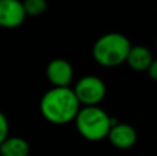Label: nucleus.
Wrapping results in <instances>:
<instances>
[{
  "instance_id": "obj_3",
  "label": "nucleus",
  "mask_w": 157,
  "mask_h": 156,
  "mask_svg": "<svg viewBox=\"0 0 157 156\" xmlns=\"http://www.w3.org/2000/svg\"><path fill=\"white\" fill-rule=\"evenodd\" d=\"M78 134L88 141H101L108 137L112 126L117 120L112 119L99 107L80 108L75 118Z\"/></svg>"
},
{
  "instance_id": "obj_11",
  "label": "nucleus",
  "mask_w": 157,
  "mask_h": 156,
  "mask_svg": "<svg viewBox=\"0 0 157 156\" xmlns=\"http://www.w3.org/2000/svg\"><path fill=\"white\" fill-rule=\"evenodd\" d=\"M10 133V124H8V119L6 118V115L0 111V145L4 142V140L8 137Z\"/></svg>"
},
{
  "instance_id": "obj_2",
  "label": "nucleus",
  "mask_w": 157,
  "mask_h": 156,
  "mask_svg": "<svg viewBox=\"0 0 157 156\" xmlns=\"http://www.w3.org/2000/svg\"><path fill=\"white\" fill-rule=\"evenodd\" d=\"M131 43L121 33H106L95 41L92 47V57L99 65L106 68L121 65L125 62L130 53Z\"/></svg>"
},
{
  "instance_id": "obj_12",
  "label": "nucleus",
  "mask_w": 157,
  "mask_h": 156,
  "mask_svg": "<svg viewBox=\"0 0 157 156\" xmlns=\"http://www.w3.org/2000/svg\"><path fill=\"white\" fill-rule=\"evenodd\" d=\"M147 75H149L150 79L156 80L157 82V60H153L152 64L149 65V68H147Z\"/></svg>"
},
{
  "instance_id": "obj_5",
  "label": "nucleus",
  "mask_w": 157,
  "mask_h": 156,
  "mask_svg": "<svg viewBox=\"0 0 157 156\" xmlns=\"http://www.w3.org/2000/svg\"><path fill=\"white\" fill-rule=\"evenodd\" d=\"M26 14L21 0H0V26L14 29L24 24Z\"/></svg>"
},
{
  "instance_id": "obj_10",
  "label": "nucleus",
  "mask_w": 157,
  "mask_h": 156,
  "mask_svg": "<svg viewBox=\"0 0 157 156\" xmlns=\"http://www.w3.org/2000/svg\"><path fill=\"white\" fill-rule=\"evenodd\" d=\"M22 6L26 17H39L47 10V0H24Z\"/></svg>"
},
{
  "instance_id": "obj_7",
  "label": "nucleus",
  "mask_w": 157,
  "mask_h": 156,
  "mask_svg": "<svg viewBox=\"0 0 157 156\" xmlns=\"http://www.w3.org/2000/svg\"><path fill=\"white\" fill-rule=\"evenodd\" d=\"M109 141L112 142V145L116 146L119 149H128L131 146L135 145L136 142V131L132 126L127 123H114L112 126L110 131L108 134Z\"/></svg>"
},
{
  "instance_id": "obj_6",
  "label": "nucleus",
  "mask_w": 157,
  "mask_h": 156,
  "mask_svg": "<svg viewBox=\"0 0 157 156\" xmlns=\"http://www.w3.org/2000/svg\"><path fill=\"white\" fill-rule=\"evenodd\" d=\"M46 76L54 87H69L73 79V68L66 60L55 58L47 65Z\"/></svg>"
},
{
  "instance_id": "obj_1",
  "label": "nucleus",
  "mask_w": 157,
  "mask_h": 156,
  "mask_svg": "<svg viewBox=\"0 0 157 156\" xmlns=\"http://www.w3.org/2000/svg\"><path fill=\"white\" fill-rule=\"evenodd\" d=\"M80 111L76 96L71 87H52L40 99V112L52 124H68Z\"/></svg>"
},
{
  "instance_id": "obj_8",
  "label": "nucleus",
  "mask_w": 157,
  "mask_h": 156,
  "mask_svg": "<svg viewBox=\"0 0 157 156\" xmlns=\"http://www.w3.org/2000/svg\"><path fill=\"white\" fill-rule=\"evenodd\" d=\"M153 61V55L152 53L149 51V49L144 46H135L132 47L131 46L130 53L127 55V60L125 62L130 65L131 69L136 72H145L147 71L149 65L152 64Z\"/></svg>"
},
{
  "instance_id": "obj_13",
  "label": "nucleus",
  "mask_w": 157,
  "mask_h": 156,
  "mask_svg": "<svg viewBox=\"0 0 157 156\" xmlns=\"http://www.w3.org/2000/svg\"><path fill=\"white\" fill-rule=\"evenodd\" d=\"M156 47H157V40H156Z\"/></svg>"
},
{
  "instance_id": "obj_9",
  "label": "nucleus",
  "mask_w": 157,
  "mask_h": 156,
  "mask_svg": "<svg viewBox=\"0 0 157 156\" xmlns=\"http://www.w3.org/2000/svg\"><path fill=\"white\" fill-rule=\"evenodd\" d=\"M30 148L26 140L8 135L0 145V156H29Z\"/></svg>"
},
{
  "instance_id": "obj_4",
  "label": "nucleus",
  "mask_w": 157,
  "mask_h": 156,
  "mask_svg": "<svg viewBox=\"0 0 157 156\" xmlns=\"http://www.w3.org/2000/svg\"><path fill=\"white\" fill-rule=\"evenodd\" d=\"M76 96L78 104L84 107H98V104L102 102L106 96V86L98 76H88L81 77L77 80L75 87L72 88Z\"/></svg>"
}]
</instances>
